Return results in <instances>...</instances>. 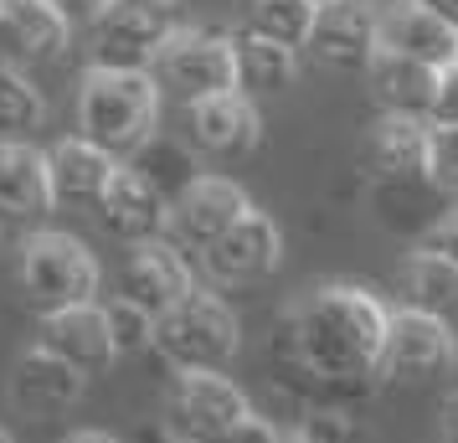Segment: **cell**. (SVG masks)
<instances>
[{
    "mask_svg": "<svg viewBox=\"0 0 458 443\" xmlns=\"http://www.w3.org/2000/svg\"><path fill=\"white\" fill-rule=\"evenodd\" d=\"M458 361V325L437 315H422L412 304L392 310L386 319V340H381V381H437L443 371H454Z\"/></svg>",
    "mask_w": 458,
    "mask_h": 443,
    "instance_id": "7",
    "label": "cell"
},
{
    "mask_svg": "<svg viewBox=\"0 0 458 443\" xmlns=\"http://www.w3.org/2000/svg\"><path fill=\"white\" fill-rule=\"evenodd\" d=\"M98 278H104L98 258L88 253L72 233H57V227L26 233L21 253H16V289H21V299L37 315L98 299Z\"/></svg>",
    "mask_w": 458,
    "mask_h": 443,
    "instance_id": "4",
    "label": "cell"
},
{
    "mask_svg": "<svg viewBox=\"0 0 458 443\" xmlns=\"http://www.w3.org/2000/svg\"><path fill=\"white\" fill-rule=\"evenodd\" d=\"M47 211H57L52 175H47V149H37L31 140H0V217L37 222Z\"/></svg>",
    "mask_w": 458,
    "mask_h": 443,
    "instance_id": "21",
    "label": "cell"
},
{
    "mask_svg": "<svg viewBox=\"0 0 458 443\" xmlns=\"http://www.w3.org/2000/svg\"><path fill=\"white\" fill-rule=\"evenodd\" d=\"M248 211H252L248 191L237 186L232 175H196V181L170 201L165 237H175L186 253H201V248H211L216 237L227 233L232 222H242Z\"/></svg>",
    "mask_w": 458,
    "mask_h": 443,
    "instance_id": "9",
    "label": "cell"
},
{
    "mask_svg": "<svg viewBox=\"0 0 458 443\" xmlns=\"http://www.w3.org/2000/svg\"><path fill=\"white\" fill-rule=\"evenodd\" d=\"M191 114V145L211 155V160H242L263 145V114H258V98L242 93V88H222V93H207L186 104Z\"/></svg>",
    "mask_w": 458,
    "mask_h": 443,
    "instance_id": "11",
    "label": "cell"
},
{
    "mask_svg": "<svg viewBox=\"0 0 458 443\" xmlns=\"http://www.w3.org/2000/svg\"><path fill=\"white\" fill-rule=\"evenodd\" d=\"M386 319L392 310L360 284H314L273 319V387L293 407H360L381 381Z\"/></svg>",
    "mask_w": 458,
    "mask_h": 443,
    "instance_id": "1",
    "label": "cell"
},
{
    "mask_svg": "<svg viewBox=\"0 0 458 443\" xmlns=\"http://www.w3.org/2000/svg\"><path fill=\"white\" fill-rule=\"evenodd\" d=\"M428 119L443 129H458V63H448L437 72V98H433V114Z\"/></svg>",
    "mask_w": 458,
    "mask_h": 443,
    "instance_id": "31",
    "label": "cell"
},
{
    "mask_svg": "<svg viewBox=\"0 0 458 443\" xmlns=\"http://www.w3.org/2000/svg\"><path fill=\"white\" fill-rule=\"evenodd\" d=\"M314 11H319L314 0H242V26L268 37V42L304 52L314 31Z\"/></svg>",
    "mask_w": 458,
    "mask_h": 443,
    "instance_id": "25",
    "label": "cell"
},
{
    "mask_svg": "<svg viewBox=\"0 0 458 443\" xmlns=\"http://www.w3.org/2000/svg\"><path fill=\"white\" fill-rule=\"evenodd\" d=\"M114 170H119V160L108 149H98L93 140H83V134H67V140L47 149V175H52V201L57 207L93 211L98 196L108 191V181H114Z\"/></svg>",
    "mask_w": 458,
    "mask_h": 443,
    "instance_id": "19",
    "label": "cell"
},
{
    "mask_svg": "<svg viewBox=\"0 0 458 443\" xmlns=\"http://www.w3.org/2000/svg\"><path fill=\"white\" fill-rule=\"evenodd\" d=\"M433 124V119H428ZM428 181H433L448 201L458 196V129L433 124V149H428Z\"/></svg>",
    "mask_w": 458,
    "mask_h": 443,
    "instance_id": "29",
    "label": "cell"
},
{
    "mask_svg": "<svg viewBox=\"0 0 458 443\" xmlns=\"http://www.w3.org/2000/svg\"><path fill=\"white\" fill-rule=\"evenodd\" d=\"M47 119V98L26 78V67L0 63V140H31Z\"/></svg>",
    "mask_w": 458,
    "mask_h": 443,
    "instance_id": "26",
    "label": "cell"
},
{
    "mask_svg": "<svg viewBox=\"0 0 458 443\" xmlns=\"http://www.w3.org/2000/svg\"><path fill=\"white\" fill-rule=\"evenodd\" d=\"M211 443H284V439H278V428H273L268 418H258V413H248L242 422H232L227 433H216Z\"/></svg>",
    "mask_w": 458,
    "mask_h": 443,
    "instance_id": "32",
    "label": "cell"
},
{
    "mask_svg": "<svg viewBox=\"0 0 458 443\" xmlns=\"http://www.w3.org/2000/svg\"><path fill=\"white\" fill-rule=\"evenodd\" d=\"M52 5H57V11H63L72 26H93V21H98V11H104L108 0H52Z\"/></svg>",
    "mask_w": 458,
    "mask_h": 443,
    "instance_id": "34",
    "label": "cell"
},
{
    "mask_svg": "<svg viewBox=\"0 0 458 443\" xmlns=\"http://www.w3.org/2000/svg\"><path fill=\"white\" fill-rule=\"evenodd\" d=\"M47 351H57L63 361H72L83 377H98L119 361V345H114V330H108V310L104 304H67V310H52L42 315V336H37Z\"/></svg>",
    "mask_w": 458,
    "mask_h": 443,
    "instance_id": "17",
    "label": "cell"
},
{
    "mask_svg": "<svg viewBox=\"0 0 458 443\" xmlns=\"http://www.w3.org/2000/svg\"><path fill=\"white\" fill-rule=\"evenodd\" d=\"M67 443H124V439H114L104 428H78V433H67Z\"/></svg>",
    "mask_w": 458,
    "mask_h": 443,
    "instance_id": "36",
    "label": "cell"
},
{
    "mask_svg": "<svg viewBox=\"0 0 458 443\" xmlns=\"http://www.w3.org/2000/svg\"><path fill=\"white\" fill-rule=\"evenodd\" d=\"M437 433H443V443H458V392H448V397H443V413H437Z\"/></svg>",
    "mask_w": 458,
    "mask_h": 443,
    "instance_id": "35",
    "label": "cell"
},
{
    "mask_svg": "<svg viewBox=\"0 0 458 443\" xmlns=\"http://www.w3.org/2000/svg\"><path fill=\"white\" fill-rule=\"evenodd\" d=\"M83 392H88V377L72 361L57 356V351H47L42 340H37L31 351H21L16 366H11V402L37 422L67 418V413L83 402Z\"/></svg>",
    "mask_w": 458,
    "mask_h": 443,
    "instance_id": "13",
    "label": "cell"
},
{
    "mask_svg": "<svg viewBox=\"0 0 458 443\" xmlns=\"http://www.w3.org/2000/svg\"><path fill=\"white\" fill-rule=\"evenodd\" d=\"M155 83L160 93L181 98V104H196L207 93H222V88H237V63H232V37L227 31H211V26H181L160 57H155Z\"/></svg>",
    "mask_w": 458,
    "mask_h": 443,
    "instance_id": "6",
    "label": "cell"
},
{
    "mask_svg": "<svg viewBox=\"0 0 458 443\" xmlns=\"http://www.w3.org/2000/svg\"><path fill=\"white\" fill-rule=\"evenodd\" d=\"M402 304L458 325V268L443 253H433V248L417 243V253L407 258V268H402Z\"/></svg>",
    "mask_w": 458,
    "mask_h": 443,
    "instance_id": "24",
    "label": "cell"
},
{
    "mask_svg": "<svg viewBox=\"0 0 458 443\" xmlns=\"http://www.w3.org/2000/svg\"><path fill=\"white\" fill-rule=\"evenodd\" d=\"M160 83L149 67L93 63L78 88V134L108 149L114 160H134L160 134Z\"/></svg>",
    "mask_w": 458,
    "mask_h": 443,
    "instance_id": "2",
    "label": "cell"
},
{
    "mask_svg": "<svg viewBox=\"0 0 458 443\" xmlns=\"http://www.w3.org/2000/svg\"><path fill=\"white\" fill-rule=\"evenodd\" d=\"M381 52H402L417 63L448 67L458 63V31L443 16H433L422 0H392L381 11Z\"/></svg>",
    "mask_w": 458,
    "mask_h": 443,
    "instance_id": "20",
    "label": "cell"
},
{
    "mask_svg": "<svg viewBox=\"0 0 458 443\" xmlns=\"http://www.w3.org/2000/svg\"><path fill=\"white\" fill-rule=\"evenodd\" d=\"M108 310V330H114V345H119V356H140V351H155V315H149L145 304H134V299H114L104 304Z\"/></svg>",
    "mask_w": 458,
    "mask_h": 443,
    "instance_id": "28",
    "label": "cell"
},
{
    "mask_svg": "<svg viewBox=\"0 0 458 443\" xmlns=\"http://www.w3.org/2000/svg\"><path fill=\"white\" fill-rule=\"evenodd\" d=\"M284 443H325V439H310V433H289Z\"/></svg>",
    "mask_w": 458,
    "mask_h": 443,
    "instance_id": "38",
    "label": "cell"
},
{
    "mask_svg": "<svg viewBox=\"0 0 458 443\" xmlns=\"http://www.w3.org/2000/svg\"><path fill=\"white\" fill-rule=\"evenodd\" d=\"M284 263V233L268 211L252 207L242 222H232L211 248H201V268L216 284H258Z\"/></svg>",
    "mask_w": 458,
    "mask_h": 443,
    "instance_id": "14",
    "label": "cell"
},
{
    "mask_svg": "<svg viewBox=\"0 0 458 443\" xmlns=\"http://www.w3.org/2000/svg\"><path fill=\"white\" fill-rule=\"evenodd\" d=\"M196 289V268H191V253L175 243V237H145V243H134L124 258V274H119V294L134 299V304H145L149 315H160L170 310L175 299Z\"/></svg>",
    "mask_w": 458,
    "mask_h": 443,
    "instance_id": "15",
    "label": "cell"
},
{
    "mask_svg": "<svg viewBox=\"0 0 458 443\" xmlns=\"http://www.w3.org/2000/svg\"><path fill=\"white\" fill-rule=\"evenodd\" d=\"M160 443H191V439H160Z\"/></svg>",
    "mask_w": 458,
    "mask_h": 443,
    "instance_id": "40",
    "label": "cell"
},
{
    "mask_svg": "<svg viewBox=\"0 0 458 443\" xmlns=\"http://www.w3.org/2000/svg\"><path fill=\"white\" fill-rule=\"evenodd\" d=\"M252 413L248 392L227 377V371H175L165 397V418L175 439L211 443L216 433H227L232 422H242Z\"/></svg>",
    "mask_w": 458,
    "mask_h": 443,
    "instance_id": "8",
    "label": "cell"
},
{
    "mask_svg": "<svg viewBox=\"0 0 458 443\" xmlns=\"http://www.w3.org/2000/svg\"><path fill=\"white\" fill-rule=\"evenodd\" d=\"M314 5H330V0H314Z\"/></svg>",
    "mask_w": 458,
    "mask_h": 443,
    "instance_id": "42",
    "label": "cell"
},
{
    "mask_svg": "<svg viewBox=\"0 0 458 443\" xmlns=\"http://www.w3.org/2000/svg\"><path fill=\"white\" fill-rule=\"evenodd\" d=\"M155 351L170 371H227L242 351V319L222 294L186 289L155 315Z\"/></svg>",
    "mask_w": 458,
    "mask_h": 443,
    "instance_id": "3",
    "label": "cell"
},
{
    "mask_svg": "<svg viewBox=\"0 0 458 443\" xmlns=\"http://www.w3.org/2000/svg\"><path fill=\"white\" fill-rule=\"evenodd\" d=\"M72 21L52 0H0V63L37 67L63 57Z\"/></svg>",
    "mask_w": 458,
    "mask_h": 443,
    "instance_id": "16",
    "label": "cell"
},
{
    "mask_svg": "<svg viewBox=\"0 0 458 443\" xmlns=\"http://www.w3.org/2000/svg\"><path fill=\"white\" fill-rule=\"evenodd\" d=\"M0 443H16V439H11V433H5V428H0Z\"/></svg>",
    "mask_w": 458,
    "mask_h": 443,
    "instance_id": "39",
    "label": "cell"
},
{
    "mask_svg": "<svg viewBox=\"0 0 458 443\" xmlns=\"http://www.w3.org/2000/svg\"><path fill=\"white\" fill-rule=\"evenodd\" d=\"M186 26L181 0H108L93 21V63L155 67L160 47Z\"/></svg>",
    "mask_w": 458,
    "mask_h": 443,
    "instance_id": "5",
    "label": "cell"
},
{
    "mask_svg": "<svg viewBox=\"0 0 458 443\" xmlns=\"http://www.w3.org/2000/svg\"><path fill=\"white\" fill-rule=\"evenodd\" d=\"M355 407H299L293 433H310L325 443H355Z\"/></svg>",
    "mask_w": 458,
    "mask_h": 443,
    "instance_id": "30",
    "label": "cell"
},
{
    "mask_svg": "<svg viewBox=\"0 0 458 443\" xmlns=\"http://www.w3.org/2000/svg\"><path fill=\"white\" fill-rule=\"evenodd\" d=\"M314 63L335 67V72H366L371 57L381 52V11L366 0H330L314 11L310 47Z\"/></svg>",
    "mask_w": 458,
    "mask_h": 443,
    "instance_id": "10",
    "label": "cell"
},
{
    "mask_svg": "<svg viewBox=\"0 0 458 443\" xmlns=\"http://www.w3.org/2000/svg\"><path fill=\"white\" fill-rule=\"evenodd\" d=\"M232 63H237V88L252 93V98H278L299 83V52L258 37L248 26L232 37Z\"/></svg>",
    "mask_w": 458,
    "mask_h": 443,
    "instance_id": "23",
    "label": "cell"
},
{
    "mask_svg": "<svg viewBox=\"0 0 458 443\" xmlns=\"http://www.w3.org/2000/svg\"><path fill=\"white\" fill-rule=\"evenodd\" d=\"M422 5H428L433 16H443V21H448V26L458 31V0H422Z\"/></svg>",
    "mask_w": 458,
    "mask_h": 443,
    "instance_id": "37",
    "label": "cell"
},
{
    "mask_svg": "<svg viewBox=\"0 0 458 443\" xmlns=\"http://www.w3.org/2000/svg\"><path fill=\"white\" fill-rule=\"evenodd\" d=\"M428 149H433V124L412 114H381L366 134L360 166L371 181H417L428 175Z\"/></svg>",
    "mask_w": 458,
    "mask_h": 443,
    "instance_id": "18",
    "label": "cell"
},
{
    "mask_svg": "<svg viewBox=\"0 0 458 443\" xmlns=\"http://www.w3.org/2000/svg\"><path fill=\"white\" fill-rule=\"evenodd\" d=\"M134 166L145 170V175H149L160 191H165L170 201H175V196H181V191L196 181V175H201V170H196V160H191V149L170 145V140H160V134H155V140L140 149V155H134Z\"/></svg>",
    "mask_w": 458,
    "mask_h": 443,
    "instance_id": "27",
    "label": "cell"
},
{
    "mask_svg": "<svg viewBox=\"0 0 458 443\" xmlns=\"http://www.w3.org/2000/svg\"><path fill=\"white\" fill-rule=\"evenodd\" d=\"M0 233H5V217H0Z\"/></svg>",
    "mask_w": 458,
    "mask_h": 443,
    "instance_id": "41",
    "label": "cell"
},
{
    "mask_svg": "<svg viewBox=\"0 0 458 443\" xmlns=\"http://www.w3.org/2000/svg\"><path fill=\"white\" fill-rule=\"evenodd\" d=\"M437 72H443V67L402 57V52H376L371 67H366L381 114H412V119H428V114H433Z\"/></svg>",
    "mask_w": 458,
    "mask_h": 443,
    "instance_id": "22",
    "label": "cell"
},
{
    "mask_svg": "<svg viewBox=\"0 0 458 443\" xmlns=\"http://www.w3.org/2000/svg\"><path fill=\"white\" fill-rule=\"evenodd\" d=\"M93 217H98V227H104L114 243H129V248H134V243H145V237L165 233L170 196L155 186L145 170L134 166V160H119V170H114L108 191L98 196Z\"/></svg>",
    "mask_w": 458,
    "mask_h": 443,
    "instance_id": "12",
    "label": "cell"
},
{
    "mask_svg": "<svg viewBox=\"0 0 458 443\" xmlns=\"http://www.w3.org/2000/svg\"><path fill=\"white\" fill-rule=\"evenodd\" d=\"M422 248L443 253L458 268V211H443V217H437L433 227H428V237H422Z\"/></svg>",
    "mask_w": 458,
    "mask_h": 443,
    "instance_id": "33",
    "label": "cell"
}]
</instances>
